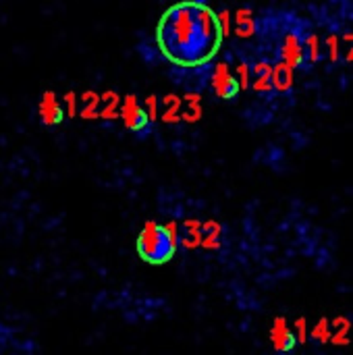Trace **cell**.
Masks as SVG:
<instances>
[{
	"instance_id": "obj_1",
	"label": "cell",
	"mask_w": 353,
	"mask_h": 355,
	"mask_svg": "<svg viewBox=\"0 0 353 355\" xmlns=\"http://www.w3.org/2000/svg\"><path fill=\"white\" fill-rule=\"evenodd\" d=\"M223 35L218 15L204 0H181L169 6L156 25L162 56L185 69L210 62L221 48Z\"/></svg>"
},
{
	"instance_id": "obj_2",
	"label": "cell",
	"mask_w": 353,
	"mask_h": 355,
	"mask_svg": "<svg viewBox=\"0 0 353 355\" xmlns=\"http://www.w3.org/2000/svg\"><path fill=\"white\" fill-rule=\"evenodd\" d=\"M177 243H179V235H177L175 225H158L150 220L139 231L135 250L144 262L152 266H160V264H166L175 256Z\"/></svg>"
},
{
	"instance_id": "obj_3",
	"label": "cell",
	"mask_w": 353,
	"mask_h": 355,
	"mask_svg": "<svg viewBox=\"0 0 353 355\" xmlns=\"http://www.w3.org/2000/svg\"><path fill=\"white\" fill-rule=\"evenodd\" d=\"M121 116L125 121V127L135 131V133H146L150 129V116L146 112L144 106H139L137 98L135 96H127L125 98V104H123V110H121Z\"/></svg>"
},
{
	"instance_id": "obj_4",
	"label": "cell",
	"mask_w": 353,
	"mask_h": 355,
	"mask_svg": "<svg viewBox=\"0 0 353 355\" xmlns=\"http://www.w3.org/2000/svg\"><path fill=\"white\" fill-rule=\"evenodd\" d=\"M212 87H214L216 96L223 98V100L235 98L239 94V89H241L239 79L233 77V73L229 71V67L225 62L214 67V71H212Z\"/></svg>"
},
{
	"instance_id": "obj_5",
	"label": "cell",
	"mask_w": 353,
	"mask_h": 355,
	"mask_svg": "<svg viewBox=\"0 0 353 355\" xmlns=\"http://www.w3.org/2000/svg\"><path fill=\"white\" fill-rule=\"evenodd\" d=\"M281 58H283L281 64H285L289 69H295V67H300L306 60V46H304V42H302V37L298 33H289L283 40Z\"/></svg>"
},
{
	"instance_id": "obj_6",
	"label": "cell",
	"mask_w": 353,
	"mask_h": 355,
	"mask_svg": "<svg viewBox=\"0 0 353 355\" xmlns=\"http://www.w3.org/2000/svg\"><path fill=\"white\" fill-rule=\"evenodd\" d=\"M40 119L44 125L48 127H54V125H60L62 119H64V110L56 98L54 92H44L42 94V100H40Z\"/></svg>"
},
{
	"instance_id": "obj_7",
	"label": "cell",
	"mask_w": 353,
	"mask_h": 355,
	"mask_svg": "<svg viewBox=\"0 0 353 355\" xmlns=\"http://www.w3.org/2000/svg\"><path fill=\"white\" fill-rule=\"evenodd\" d=\"M270 341H273L275 349H277V352H281V354H289V352H293V347H295V343H298L295 333L289 329L287 320H285V318H281V316L275 320V324H273V329H270Z\"/></svg>"
},
{
	"instance_id": "obj_8",
	"label": "cell",
	"mask_w": 353,
	"mask_h": 355,
	"mask_svg": "<svg viewBox=\"0 0 353 355\" xmlns=\"http://www.w3.org/2000/svg\"><path fill=\"white\" fill-rule=\"evenodd\" d=\"M270 79H273V87H275V89L285 92V89H289V87H291V81H293V69H289V67H285V64H279V67H275V69H273Z\"/></svg>"
},
{
	"instance_id": "obj_9",
	"label": "cell",
	"mask_w": 353,
	"mask_h": 355,
	"mask_svg": "<svg viewBox=\"0 0 353 355\" xmlns=\"http://www.w3.org/2000/svg\"><path fill=\"white\" fill-rule=\"evenodd\" d=\"M252 19H250V10H239L237 12V31L239 35H250L252 33Z\"/></svg>"
},
{
	"instance_id": "obj_10",
	"label": "cell",
	"mask_w": 353,
	"mask_h": 355,
	"mask_svg": "<svg viewBox=\"0 0 353 355\" xmlns=\"http://www.w3.org/2000/svg\"><path fill=\"white\" fill-rule=\"evenodd\" d=\"M329 335H331V333H329V322H327V320H320V322L316 324L312 337H314V339H320V341H327Z\"/></svg>"
},
{
	"instance_id": "obj_11",
	"label": "cell",
	"mask_w": 353,
	"mask_h": 355,
	"mask_svg": "<svg viewBox=\"0 0 353 355\" xmlns=\"http://www.w3.org/2000/svg\"><path fill=\"white\" fill-rule=\"evenodd\" d=\"M295 329H298V335H300L298 339H300V341H304V339H306V329H304V318H300V320H298V324H295Z\"/></svg>"
},
{
	"instance_id": "obj_12",
	"label": "cell",
	"mask_w": 353,
	"mask_h": 355,
	"mask_svg": "<svg viewBox=\"0 0 353 355\" xmlns=\"http://www.w3.org/2000/svg\"><path fill=\"white\" fill-rule=\"evenodd\" d=\"M67 102H69V114L73 116V114H75V100H73V94H67Z\"/></svg>"
}]
</instances>
